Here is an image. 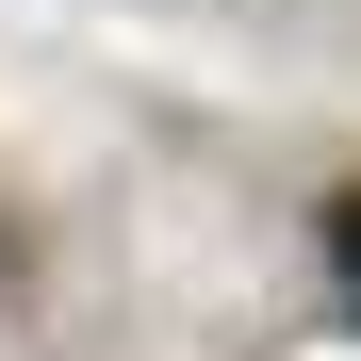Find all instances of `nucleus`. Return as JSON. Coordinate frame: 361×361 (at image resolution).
I'll use <instances>...</instances> for the list:
<instances>
[{
	"instance_id": "obj_1",
	"label": "nucleus",
	"mask_w": 361,
	"mask_h": 361,
	"mask_svg": "<svg viewBox=\"0 0 361 361\" xmlns=\"http://www.w3.org/2000/svg\"><path fill=\"white\" fill-rule=\"evenodd\" d=\"M329 263H345V279H361V197H345V214H329Z\"/></svg>"
}]
</instances>
